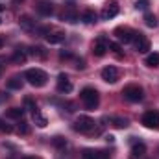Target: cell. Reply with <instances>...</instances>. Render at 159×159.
I'll use <instances>...</instances> for the list:
<instances>
[{"instance_id":"2","label":"cell","mask_w":159,"mask_h":159,"mask_svg":"<svg viewBox=\"0 0 159 159\" xmlns=\"http://www.w3.org/2000/svg\"><path fill=\"white\" fill-rule=\"evenodd\" d=\"M24 78L28 80V83L34 85V87H43V85H46V81H48L46 72L41 70V69H28L26 74H24Z\"/></svg>"},{"instance_id":"10","label":"cell","mask_w":159,"mask_h":159,"mask_svg":"<svg viewBox=\"0 0 159 159\" xmlns=\"http://www.w3.org/2000/svg\"><path fill=\"white\" fill-rule=\"evenodd\" d=\"M115 35H117V39H119L120 43L128 44V43H131V41H133V35H135V34H133L129 28H122V26H120V28L115 30Z\"/></svg>"},{"instance_id":"9","label":"cell","mask_w":159,"mask_h":159,"mask_svg":"<svg viewBox=\"0 0 159 159\" xmlns=\"http://www.w3.org/2000/svg\"><path fill=\"white\" fill-rule=\"evenodd\" d=\"M102 80L107 81V83H115L119 80V69L113 67V65H107L102 69Z\"/></svg>"},{"instance_id":"38","label":"cell","mask_w":159,"mask_h":159,"mask_svg":"<svg viewBox=\"0 0 159 159\" xmlns=\"http://www.w3.org/2000/svg\"><path fill=\"white\" fill-rule=\"evenodd\" d=\"M24 159H35V157H24Z\"/></svg>"},{"instance_id":"11","label":"cell","mask_w":159,"mask_h":159,"mask_svg":"<svg viewBox=\"0 0 159 159\" xmlns=\"http://www.w3.org/2000/svg\"><path fill=\"white\" fill-rule=\"evenodd\" d=\"M57 91L63 93V94H67V93L72 91V83H70V80H69L67 74H59L57 76Z\"/></svg>"},{"instance_id":"34","label":"cell","mask_w":159,"mask_h":159,"mask_svg":"<svg viewBox=\"0 0 159 159\" xmlns=\"http://www.w3.org/2000/svg\"><path fill=\"white\" fill-rule=\"evenodd\" d=\"M106 141H107V143H113V141H115V137H113V135H107V137H106Z\"/></svg>"},{"instance_id":"18","label":"cell","mask_w":159,"mask_h":159,"mask_svg":"<svg viewBox=\"0 0 159 159\" xmlns=\"http://www.w3.org/2000/svg\"><path fill=\"white\" fill-rule=\"evenodd\" d=\"M13 63H17V65H22L24 61H26V52L24 50H20V48H17L15 52H13Z\"/></svg>"},{"instance_id":"35","label":"cell","mask_w":159,"mask_h":159,"mask_svg":"<svg viewBox=\"0 0 159 159\" xmlns=\"http://www.w3.org/2000/svg\"><path fill=\"white\" fill-rule=\"evenodd\" d=\"M4 11H6V7H4V6H2V4H0V15H2V13H4Z\"/></svg>"},{"instance_id":"37","label":"cell","mask_w":159,"mask_h":159,"mask_svg":"<svg viewBox=\"0 0 159 159\" xmlns=\"http://www.w3.org/2000/svg\"><path fill=\"white\" fill-rule=\"evenodd\" d=\"M0 24H2V15H0Z\"/></svg>"},{"instance_id":"12","label":"cell","mask_w":159,"mask_h":159,"mask_svg":"<svg viewBox=\"0 0 159 159\" xmlns=\"http://www.w3.org/2000/svg\"><path fill=\"white\" fill-rule=\"evenodd\" d=\"M35 7H37V11H39L43 17H50L54 13V4L50 0H39Z\"/></svg>"},{"instance_id":"26","label":"cell","mask_w":159,"mask_h":159,"mask_svg":"<svg viewBox=\"0 0 159 159\" xmlns=\"http://www.w3.org/2000/svg\"><path fill=\"white\" fill-rule=\"evenodd\" d=\"M81 159H98V150H83Z\"/></svg>"},{"instance_id":"17","label":"cell","mask_w":159,"mask_h":159,"mask_svg":"<svg viewBox=\"0 0 159 159\" xmlns=\"http://www.w3.org/2000/svg\"><path fill=\"white\" fill-rule=\"evenodd\" d=\"M96 19H98V15H96L93 9H87V11H83V15H81V20H83V22H87V24L96 22Z\"/></svg>"},{"instance_id":"39","label":"cell","mask_w":159,"mask_h":159,"mask_svg":"<svg viewBox=\"0 0 159 159\" xmlns=\"http://www.w3.org/2000/svg\"><path fill=\"white\" fill-rule=\"evenodd\" d=\"M0 74H2V69H0Z\"/></svg>"},{"instance_id":"6","label":"cell","mask_w":159,"mask_h":159,"mask_svg":"<svg viewBox=\"0 0 159 159\" xmlns=\"http://www.w3.org/2000/svg\"><path fill=\"white\" fill-rule=\"evenodd\" d=\"M141 122H143L146 128H150V129H159V111H154V109L146 111V113L143 115Z\"/></svg>"},{"instance_id":"36","label":"cell","mask_w":159,"mask_h":159,"mask_svg":"<svg viewBox=\"0 0 159 159\" xmlns=\"http://www.w3.org/2000/svg\"><path fill=\"white\" fill-rule=\"evenodd\" d=\"M0 48H2V37H0Z\"/></svg>"},{"instance_id":"3","label":"cell","mask_w":159,"mask_h":159,"mask_svg":"<svg viewBox=\"0 0 159 159\" xmlns=\"http://www.w3.org/2000/svg\"><path fill=\"white\" fill-rule=\"evenodd\" d=\"M122 94H124V98L129 100V102H141L143 96H144V91H143V87H139V85H126V87L122 89Z\"/></svg>"},{"instance_id":"22","label":"cell","mask_w":159,"mask_h":159,"mask_svg":"<svg viewBox=\"0 0 159 159\" xmlns=\"http://www.w3.org/2000/svg\"><path fill=\"white\" fill-rule=\"evenodd\" d=\"M9 119H22V115H24V109H20V107H11V109H7V113H6Z\"/></svg>"},{"instance_id":"13","label":"cell","mask_w":159,"mask_h":159,"mask_svg":"<svg viewBox=\"0 0 159 159\" xmlns=\"http://www.w3.org/2000/svg\"><path fill=\"white\" fill-rule=\"evenodd\" d=\"M146 156V146L144 143H135L129 150V159H143Z\"/></svg>"},{"instance_id":"5","label":"cell","mask_w":159,"mask_h":159,"mask_svg":"<svg viewBox=\"0 0 159 159\" xmlns=\"http://www.w3.org/2000/svg\"><path fill=\"white\" fill-rule=\"evenodd\" d=\"M109 50V43L107 39L104 37V35H98L94 43H93V54L96 56V57H102V56H106V52Z\"/></svg>"},{"instance_id":"33","label":"cell","mask_w":159,"mask_h":159,"mask_svg":"<svg viewBox=\"0 0 159 159\" xmlns=\"http://www.w3.org/2000/svg\"><path fill=\"white\" fill-rule=\"evenodd\" d=\"M59 57H61V59H69V57H70V52H61Z\"/></svg>"},{"instance_id":"14","label":"cell","mask_w":159,"mask_h":159,"mask_svg":"<svg viewBox=\"0 0 159 159\" xmlns=\"http://www.w3.org/2000/svg\"><path fill=\"white\" fill-rule=\"evenodd\" d=\"M44 37H46V41H48L50 44H59V43H63V41H65V32H59V30H50Z\"/></svg>"},{"instance_id":"1","label":"cell","mask_w":159,"mask_h":159,"mask_svg":"<svg viewBox=\"0 0 159 159\" xmlns=\"http://www.w3.org/2000/svg\"><path fill=\"white\" fill-rule=\"evenodd\" d=\"M80 98H81V102H83V106H85L87 109H96L98 104H100V94H98V91L93 89V87L81 89Z\"/></svg>"},{"instance_id":"30","label":"cell","mask_w":159,"mask_h":159,"mask_svg":"<svg viewBox=\"0 0 159 159\" xmlns=\"http://www.w3.org/2000/svg\"><path fill=\"white\" fill-rule=\"evenodd\" d=\"M148 6H150V0H137V2H135V7H137V9H143V11L148 9Z\"/></svg>"},{"instance_id":"15","label":"cell","mask_w":159,"mask_h":159,"mask_svg":"<svg viewBox=\"0 0 159 159\" xmlns=\"http://www.w3.org/2000/svg\"><path fill=\"white\" fill-rule=\"evenodd\" d=\"M61 19H63V20H67V22H76V20H78V11H76L72 6H69V7L63 11Z\"/></svg>"},{"instance_id":"4","label":"cell","mask_w":159,"mask_h":159,"mask_svg":"<svg viewBox=\"0 0 159 159\" xmlns=\"http://www.w3.org/2000/svg\"><path fill=\"white\" fill-rule=\"evenodd\" d=\"M94 120L91 119V117H87V115H80L76 122H74V129L80 131V133H91L93 129H94Z\"/></svg>"},{"instance_id":"29","label":"cell","mask_w":159,"mask_h":159,"mask_svg":"<svg viewBox=\"0 0 159 159\" xmlns=\"http://www.w3.org/2000/svg\"><path fill=\"white\" fill-rule=\"evenodd\" d=\"M17 131H19L20 135H28V131H30V128H28V122L20 120V122H19V128H17Z\"/></svg>"},{"instance_id":"31","label":"cell","mask_w":159,"mask_h":159,"mask_svg":"<svg viewBox=\"0 0 159 159\" xmlns=\"http://www.w3.org/2000/svg\"><path fill=\"white\" fill-rule=\"evenodd\" d=\"M52 143H54V146H57V148H63V146L67 144V141H65L63 137H59V135H57V137H54V141H52Z\"/></svg>"},{"instance_id":"8","label":"cell","mask_w":159,"mask_h":159,"mask_svg":"<svg viewBox=\"0 0 159 159\" xmlns=\"http://www.w3.org/2000/svg\"><path fill=\"white\" fill-rule=\"evenodd\" d=\"M133 41H135V50L139 54H146L150 50V41L146 39L143 34H135L133 35Z\"/></svg>"},{"instance_id":"16","label":"cell","mask_w":159,"mask_h":159,"mask_svg":"<svg viewBox=\"0 0 159 159\" xmlns=\"http://www.w3.org/2000/svg\"><path fill=\"white\" fill-rule=\"evenodd\" d=\"M19 26H20L22 30H26V32H30V30H34V26H35V22L32 20V17H30V15H22V17L19 19Z\"/></svg>"},{"instance_id":"23","label":"cell","mask_w":159,"mask_h":159,"mask_svg":"<svg viewBox=\"0 0 159 159\" xmlns=\"http://www.w3.org/2000/svg\"><path fill=\"white\" fill-rule=\"evenodd\" d=\"M7 87H9V89H22V80H20V76L9 78L7 80Z\"/></svg>"},{"instance_id":"25","label":"cell","mask_w":159,"mask_h":159,"mask_svg":"<svg viewBox=\"0 0 159 159\" xmlns=\"http://www.w3.org/2000/svg\"><path fill=\"white\" fill-rule=\"evenodd\" d=\"M32 54H34V57H37V59H44V57H46V52H44L43 46H34V48H32Z\"/></svg>"},{"instance_id":"40","label":"cell","mask_w":159,"mask_h":159,"mask_svg":"<svg viewBox=\"0 0 159 159\" xmlns=\"http://www.w3.org/2000/svg\"><path fill=\"white\" fill-rule=\"evenodd\" d=\"M15 2H19V0H15Z\"/></svg>"},{"instance_id":"20","label":"cell","mask_w":159,"mask_h":159,"mask_svg":"<svg viewBox=\"0 0 159 159\" xmlns=\"http://www.w3.org/2000/svg\"><path fill=\"white\" fill-rule=\"evenodd\" d=\"M109 122L115 126V128H119V129H124V128H128V119H122V117H111Z\"/></svg>"},{"instance_id":"19","label":"cell","mask_w":159,"mask_h":159,"mask_svg":"<svg viewBox=\"0 0 159 159\" xmlns=\"http://www.w3.org/2000/svg\"><path fill=\"white\" fill-rule=\"evenodd\" d=\"M148 67H152V69H156V67H159V54L157 52H152V54H148L146 56V61H144Z\"/></svg>"},{"instance_id":"21","label":"cell","mask_w":159,"mask_h":159,"mask_svg":"<svg viewBox=\"0 0 159 159\" xmlns=\"http://www.w3.org/2000/svg\"><path fill=\"white\" fill-rule=\"evenodd\" d=\"M144 24H146L148 28H156V26H157L156 15H154V13H144Z\"/></svg>"},{"instance_id":"24","label":"cell","mask_w":159,"mask_h":159,"mask_svg":"<svg viewBox=\"0 0 159 159\" xmlns=\"http://www.w3.org/2000/svg\"><path fill=\"white\" fill-rule=\"evenodd\" d=\"M32 115H34V120H35V124H37L39 128H44V126H46V119H44V117L41 115L39 109H35V111H34Z\"/></svg>"},{"instance_id":"27","label":"cell","mask_w":159,"mask_h":159,"mask_svg":"<svg viewBox=\"0 0 159 159\" xmlns=\"http://www.w3.org/2000/svg\"><path fill=\"white\" fill-rule=\"evenodd\" d=\"M24 109H30V111L34 113V111H35V109H39V107H37V104H35L32 98H24Z\"/></svg>"},{"instance_id":"7","label":"cell","mask_w":159,"mask_h":159,"mask_svg":"<svg viewBox=\"0 0 159 159\" xmlns=\"http://www.w3.org/2000/svg\"><path fill=\"white\" fill-rule=\"evenodd\" d=\"M117 15H119V4H117L115 0H109V2L104 6L102 13H100V17H102L104 20H109V19H113V17H117Z\"/></svg>"},{"instance_id":"32","label":"cell","mask_w":159,"mask_h":159,"mask_svg":"<svg viewBox=\"0 0 159 159\" xmlns=\"http://www.w3.org/2000/svg\"><path fill=\"white\" fill-rule=\"evenodd\" d=\"M109 50H111V52H115L119 57L122 56V54H120L122 50H120V44H119V43H109Z\"/></svg>"},{"instance_id":"28","label":"cell","mask_w":159,"mask_h":159,"mask_svg":"<svg viewBox=\"0 0 159 159\" xmlns=\"http://www.w3.org/2000/svg\"><path fill=\"white\" fill-rule=\"evenodd\" d=\"M11 131H13V126L0 119V133H11Z\"/></svg>"}]
</instances>
